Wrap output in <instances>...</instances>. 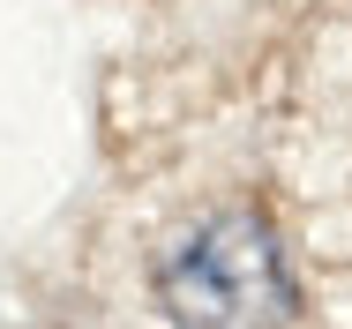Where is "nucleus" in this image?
Returning a JSON list of instances; mask_svg holds the SVG:
<instances>
[{"instance_id": "f257e3e1", "label": "nucleus", "mask_w": 352, "mask_h": 329, "mask_svg": "<svg viewBox=\"0 0 352 329\" xmlns=\"http://www.w3.org/2000/svg\"><path fill=\"white\" fill-rule=\"evenodd\" d=\"M157 299L173 329H285L292 269H285L278 232L255 209H225L157 262Z\"/></svg>"}]
</instances>
